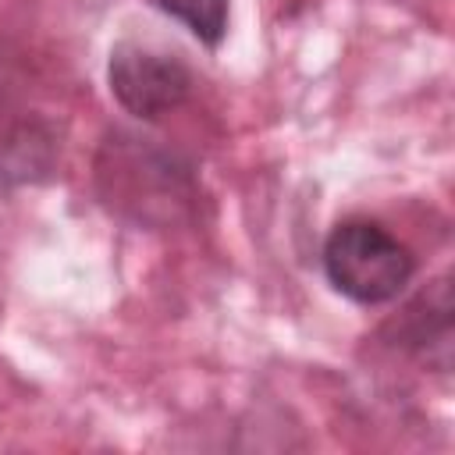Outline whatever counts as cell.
<instances>
[{"label": "cell", "instance_id": "6da1fadb", "mask_svg": "<svg viewBox=\"0 0 455 455\" xmlns=\"http://www.w3.org/2000/svg\"><path fill=\"white\" fill-rule=\"evenodd\" d=\"M96 178L110 210L132 213L146 224H171L196 199L192 174L174 153L156 149L153 139L124 132H114V139L103 142Z\"/></svg>", "mask_w": 455, "mask_h": 455}, {"label": "cell", "instance_id": "7a4b0ae2", "mask_svg": "<svg viewBox=\"0 0 455 455\" xmlns=\"http://www.w3.org/2000/svg\"><path fill=\"white\" fill-rule=\"evenodd\" d=\"M320 259L331 288L359 306H380L398 299L416 274L412 249L384 224L366 217L334 224Z\"/></svg>", "mask_w": 455, "mask_h": 455}, {"label": "cell", "instance_id": "3957f363", "mask_svg": "<svg viewBox=\"0 0 455 455\" xmlns=\"http://www.w3.org/2000/svg\"><path fill=\"white\" fill-rule=\"evenodd\" d=\"M110 96L139 121H156L160 114L178 110L192 96V71L178 53L124 39L110 50L107 60Z\"/></svg>", "mask_w": 455, "mask_h": 455}, {"label": "cell", "instance_id": "277c9868", "mask_svg": "<svg viewBox=\"0 0 455 455\" xmlns=\"http://www.w3.org/2000/svg\"><path fill=\"white\" fill-rule=\"evenodd\" d=\"M398 334L395 341H402L405 348H416L430 359V348L437 345L441 355L451 352V295H448V277L434 281L430 291H423L419 299H412L402 313V320L391 323Z\"/></svg>", "mask_w": 455, "mask_h": 455}, {"label": "cell", "instance_id": "5b68a950", "mask_svg": "<svg viewBox=\"0 0 455 455\" xmlns=\"http://www.w3.org/2000/svg\"><path fill=\"white\" fill-rule=\"evenodd\" d=\"M156 7L164 14H171L174 21H181L210 50L220 46V39L228 32L231 0H156Z\"/></svg>", "mask_w": 455, "mask_h": 455}]
</instances>
